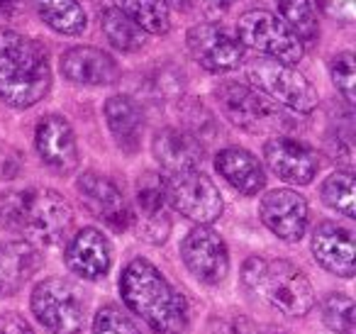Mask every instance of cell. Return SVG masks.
Segmentation results:
<instances>
[{"instance_id":"obj_8","label":"cell","mask_w":356,"mask_h":334,"mask_svg":"<svg viewBox=\"0 0 356 334\" xmlns=\"http://www.w3.org/2000/svg\"><path fill=\"white\" fill-rule=\"evenodd\" d=\"M237 40L242 47L266 54L283 64H298L305 54L302 42L288 30V25L268 10H247L237 22Z\"/></svg>"},{"instance_id":"obj_21","label":"cell","mask_w":356,"mask_h":334,"mask_svg":"<svg viewBox=\"0 0 356 334\" xmlns=\"http://www.w3.org/2000/svg\"><path fill=\"white\" fill-rule=\"evenodd\" d=\"M42 251L30 241L20 239L0 244V298L20 293L27 280L42 269Z\"/></svg>"},{"instance_id":"obj_16","label":"cell","mask_w":356,"mask_h":334,"mask_svg":"<svg viewBox=\"0 0 356 334\" xmlns=\"http://www.w3.org/2000/svg\"><path fill=\"white\" fill-rule=\"evenodd\" d=\"M137 232L149 244H163L171 234V217L166 200V178L147 171L137 181Z\"/></svg>"},{"instance_id":"obj_35","label":"cell","mask_w":356,"mask_h":334,"mask_svg":"<svg viewBox=\"0 0 356 334\" xmlns=\"http://www.w3.org/2000/svg\"><path fill=\"white\" fill-rule=\"evenodd\" d=\"M0 334H35L22 315L17 312H3L0 315Z\"/></svg>"},{"instance_id":"obj_6","label":"cell","mask_w":356,"mask_h":334,"mask_svg":"<svg viewBox=\"0 0 356 334\" xmlns=\"http://www.w3.org/2000/svg\"><path fill=\"white\" fill-rule=\"evenodd\" d=\"M215 98L220 103L222 115L249 134L281 132L283 125H288L286 115L281 113L273 100L261 95L257 88H249L237 81H225L215 88Z\"/></svg>"},{"instance_id":"obj_26","label":"cell","mask_w":356,"mask_h":334,"mask_svg":"<svg viewBox=\"0 0 356 334\" xmlns=\"http://www.w3.org/2000/svg\"><path fill=\"white\" fill-rule=\"evenodd\" d=\"M115 8L147 35H168L171 30V17L161 0H115Z\"/></svg>"},{"instance_id":"obj_19","label":"cell","mask_w":356,"mask_h":334,"mask_svg":"<svg viewBox=\"0 0 356 334\" xmlns=\"http://www.w3.org/2000/svg\"><path fill=\"white\" fill-rule=\"evenodd\" d=\"M61 74L79 86H113L120 79V66L98 47H71L59 59Z\"/></svg>"},{"instance_id":"obj_11","label":"cell","mask_w":356,"mask_h":334,"mask_svg":"<svg viewBox=\"0 0 356 334\" xmlns=\"http://www.w3.org/2000/svg\"><path fill=\"white\" fill-rule=\"evenodd\" d=\"M191 56L210 74H227L244 61V47L218 22H200L186 35Z\"/></svg>"},{"instance_id":"obj_18","label":"cell","mask_w":356,"mask_h":334,"mask_svg":"<svg viewBox=\"0 0 356 334\" xmlns=\"http://www.w3.org/2000/svg\"><path fill=\"white\" fill-rule=\"evenodd\" d=\"M66 266L71 273L83 280H100L108 276L113 264V249H110L108 237L95 227H83L74 234L64 251Z\"/></svg>"},{"instance_id":"obj_12","label":"cell","mask_w":356,"mask_h":334,"mask_svg":"<svg viewBox=\"0 0 356 334\" xmlns=\"http://www.w3.org/2000/svg\"><path fill=\"white\" fill-rule=\"evenodd\" d=\"M76 191H79L86 210L113 232H124L134 222L132 207H129L124 193L108 176H100L95 171L81 173L76 181Z\"/></svg>"},{"instance_id":"obj_34","label":"cell","mask_w":356,"mask_h":334,"mask_svg":"<svg viewBox=\"0 0 356 334\" xmlns=\"http://www.w3.org/2000/svg\"><path fill=\"white\" fill-rule=\"evenodd\" d=\"M315 3L327 17H332V20L354 22V17H356L354 0H315Z\"/></svg>"},{"instance_id":"obj_33","label":"cell","mask_w":356,"mask_h":334,"mask_svg":"<svg viewBox=\"0 0 356 334\" xmlns=\"http://www.w3.org/2000/svg\"><path fill=\"white\" fill-rule=\"evenodd\" d=\"M234 334H296V332L271 322H257V319L247 317V315H239L234 319Z\"/></svg>"},{"instance_id":"obj_3","label":"cell","mask_w":356,"mask_h":334,"mask_svg":"<svg viewBox=\"0 0 356 334\" xmlns=\"http://www.w3.org/2000/svg\"><path fill=\"white\" fill-rule=\"evenodd\" d=\"M74 222L69 200L51 188L30 186L0 193V227L20 232L27 241L59 244Z\"/></svg>"},{"instance_id":"obj_25","label":"cell","mask_w":356,"mask_h":334,"mask_svg":"<svg viewBox=\"0 0 356 334\" xmlns=\"http://www.w3.org/2000/svg\"><path fill=\"white\" fill-rule=\"evenodd\" d=\"M100 30L105 32L110 45L124 54H134L147 47V32L134 25L127 15H122L118 8H105L100 13Z\"/></svg>"},{"instance_id":"obj_24","label":"cell","mask_w":356,"mask_h":334,"mask_svg":"<svg viewBox=\"0 0 356 334\" xmlns=\"http://www.w3.org/2000/svg\"><path fill=\"white\" fill-rule=\"evenodd\" d=\"M35 10L49 30L64 37L83 35L88 17L79 0H35Z\"/></svg>"},{"instance_id":"obj_36","label":"cell","mask_w":356,"mask_h":334,"mask_svg":"<svg viewBox=\"0 0 356 334\" xmlns=\"http://www.w3.org/2000/svg\"><path fill=\"white\" fill-rule=\"evenodd\" d=\"M161 3L176 8V10H191V0H161Z\"/></svg>"},{"instance_id":"obj_37","label":"cell","mask_w":356,"mask_h":334,"mask_svg":"<svg viewBox=\"0 0 356 334\" xmlns=\"http://www.w3.org/2000/svg\"><path fill=\"white\" fill-rule=\"evenodd\" d=\"M205 3L213 8H220V10H227V8H232L237 0H205Z\"/></svg>"},{"instance_id":"obj_1","label":"cell","mask_w":356,"mask_h":334,"mask_svg":"<svg viewBox=\"0 0 356 334\" xmlns=\"http://www.w3.org/2000/svg\"><path fill=\"white\" fill-rule=\"evenodd\" d=\"M122 303L156 334H181L188 324V308L166 276L152 261L132 259L120 276Z\"/></svg>"},{"instance_id":"obj_20","label":"cell","mask_w":356,"mask_h":334,"mask_svg":"<svg viewBox=\"0 0 356 334\" xmlns=\"http://www.w3.org/2000/svg\"><path fill=\"white\" fill-rule=\"evenodd\" d=\"M154 159L166 168L168 173H186V171H198L200 161L205 157L203 142L198 137L181 127H163L154 134L152 142Z\"/></svg>"},{"instance_id":"obj_4","label":"cell","mask_w":356,"mask_h":334,"mask_svg":"<svg viewBox=\"0 0 356 334\" xmlns=\"http://www.w3.org/2000/svg\"><path fill=\"white\" fill-rule=\"evenodd\" d=\"M244 285L286 317H305L315 308V290L305 271L286 259L252 256L242 269Z\"/></svg>"},{"instance_id":"obj_5","label":"cell","mask_w":356,"mask_h":334,"mask_svg":"<svg viewBox=\"0 0 356 334\" xmlns=\"http://www.w3.org/2000/svg\"><path fill=\"white\" fill-rule=\"evenodd\" d=\"M247 79L261 95H266L276 105L293 110V113L307 115L320 103L315 86L300 71L293 69L291 64H283V61L257 56L247 64Z\"/></svg>"},{"instance_id":"obj_7","label":"cell","mask_w":356,"mask_h":334,"mask_svg":"<svg viewBox=\"0 0 356 334\" xmlns=\"http://www.w3.org/2000/svg\"><path fill=\"white\" fill-rule=\"evenodd\" d=\"M32 312L51 334H79L83 327L86 303L79 285L66 278H44L32 290Z\"/></svg>"},{"instance_id":"obj_28","label":"cell","mask_w":356,"mask_h":334,"mask_svg":"<svg viewBox=\"0 0 356 334\" xmlns=\"http://www.w3.org/2000/svg\"><path fill=\"white\" fill-rule=\"evenodd\" d=\"M354 186H356L354 173L344 168V171H334L325 178V183H322V188H320V196L327 207H332V210H337L339 215L354 220L356 217Z\"/></svg>"},{"instance_id":"obj_27","label":"cell","mask_w":356,"mask_h":334,"mask_svg":"<svg viewBox=\"0 0 356 334\" xmlns=\"http://www.w3.org/2000/svg\"><path fill=\"white\" fill-rule=\"evenodd\" d=\"M273 3H276L278 17L302 42V47L315 45L320 37V25H317V15L310 0H273Z\"/></svg>"},{"instance_id":"obj_29","label":"cell","mask_w":356,"mask_h":334,"mask_svg":"<svg viewBox=\"0 0 356 334\" xmlns=\"http://www.w3.org/2000/svg\"><path fill=\"white\" fill-rule=\"evenodd\" d=\"M322 319L334 334H354V300L346 293H327L322 298Z\"/></svg>"},{"instance_id":"obj_30","label":"cell","mask_w":356,"mask_h":334,"mask_svg":"<svg viewBox=\"0 0 356 334\" xmlns=\"http://www.w3.org/2000/svg\"><path fill=\"white\" fill-rule=\"evenodd\" d=\"M330 76L332 84L346 100V105H354L356 100V61L351 51H339L330 59Z\"/></svg>"},{"instance_id":"obj_32","label":"cell","mask_w":356,"mask_h":334,"mask_svg":"<svg viewBox=\"0 0 356 334\" xmlns=\"http://www.w3.org/2000/svg\"><path fill=\"white\" fill-rule=\"evenodd\" d=\"M327 154L344 166H351V134L341 127H334L327 137Z\"/></svg>"},{"instance_id":"obj_14","label":"cell","mask_w":356,"mask_h":334,"mask_svg":"<svg viewBox=\"0 0 356 334\" xmlns=\"http://www.w3.org/2000/svg\"><path fill=\"white\" fill-rule=\"evenodd\" d=\"M35 149L42 164L56 173L69 176L79 168V144L74 127L61 115H44L35 129Z\"/></svg>"},{"instance_id":"obj_22","label":"cell","mask_w":356,"mask_h":334,"mask_svg":"<svg viewBox=\"0 0 356 334\" xmlns=\"http://www.w3.org/2000/svg\"><path fill=\"white\" fill-rule=\"evenodd\" d=\"M218 173L242 196H259L266 188V173L257 157L244 147H225L215 157Z\"/></svg>"},{"instance_id":"obj_15","label":"cell","mask_w":356,"mask_h":334,"mask_svg":"<svg viewBox=\"0 0 356 334\" xmlns=\"http://www.w3.org/2000/svg\"><path fill=\"white\" fill-rule=\"evenodd\" d=\"M264 159L281 181L293 186H307L320 171V157L315 149L283 134H276L264 144Z\"/></svg>"},{"instance_id":"obj_31","label":"cell","mask_w":356,"mask_h":334,"mask_svg":"<svg viewBox=\"0 0 356 334\" xmlns=\"http://www.w3.org/2000/svg\"><path fill=\"white\" fill-rule=\"evenodd\" d=\"M93 334H142V329L120 305L108 303L95 312Z\"/></svg>"},{"instance_id":"obj_23","label":"cell","mask_w":356,"mask_h":334,"mask_svg":"<svg viewBox=\"0 0 356 334\" xmlns=\"http://www.w3.org/2000/svg\"><path fill=\"white\" fill-rule=\"evenodd\" d=\"M105 122L113 134L115 144L124 154H134L142 144L144 134V115L142 108L129 95H113L105 100Z\"/></svg>"},{"instance_id":"obj_2","label":"cell","mask_w":356,"mask_h":334,"mask_svg":"<svg viewBox=\"0 0 356 334\" xmlns=\"http://www.w3.org/2000/svg\"><path fill=\"white\" fill-rule=\"evenodd\" d=\"M51 66L47 49L32 37L0 27V100L25 110L47 98Z\"/></svg>"},{"instance_id":"obj_10","label":"cell","mask_w":356,"mask_h":334,"mask_svg":"<svg viewBox=\"0 0 356 334\" xmlns=\"http://www.w3.org/2000/svg\"><path fill=\"white\" fill-rule=\"evenodd\" d=\"M181 259L193 278L205 285H220L229 273V251L215 230L198 225L181 241Z\"/></svg>"},{"instance_id":"obj_17","label":"cell","mask_w":356,"mask_h":334,"mask_svg":"<svg viewBox=\"0 0 356 334\" xmlns=\"http://www.w3.org/2000/svg\"><path fill=\"white\" fill-rule=\"evenodd\" d=\"M312 256L317 264L339 278H351L356 271L354 234L332 220H322L312 230Z\"/></svg>"},{"instance_id":"obj_9","label":"cell","mask_w":356,"mask_h":334,"mask_svg":"<svg viewBox=\"0 0 356 334\" xmlns=\"http://www.w3.org/2000/svg\"><path fill=\"white\" fill-rule=\"evenodd\" d=\"M166 200L176 212L205 227L218 220L225 207L220 188L200 171L173 173L166 181Z\"/></svg>"},{"instance_id":"obj_13","label":"cell","mask_w":356,"mask_h":334,"mask_svg":"<svg viewBox=\"0 0 356 334\" xmlns=\"http://www.w3.org/2000/svg\"><path fill=\"white\" fill-rule=\"evenodd\" d=\"M307 200L291 188H273L259 200V217L264 227L283 241H300L307 230Z\"/></svg>"}]
</instances>
